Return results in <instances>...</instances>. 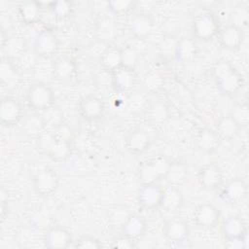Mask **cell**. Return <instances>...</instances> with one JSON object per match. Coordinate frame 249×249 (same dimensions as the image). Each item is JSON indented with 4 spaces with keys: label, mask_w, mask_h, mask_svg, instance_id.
I'll return each mask as SVG.
<instances>
[{
    "label": "cell",
    "mask_w": 249,
    "mask_h": 249,
    "mask_svg": "<svg viewBox=\"0 0 249 249\" xmlns=\"http://www.w3.org/2000/svg\"><path fill=\"white\" fill-rule=\"evenodd\" d=\"M46 126L42 114L28 115L21 120V131L29 137H36L40 135Z\"/></svg>",
    "instance_id": "f546056e"
},
{
    "label": "cell",
    "mask_w": 249,
    "mask_h": 249,
    "mask_svg": "<svg viewBox=\"0 0 249 249\" xmlns=\"http://www.w3.org/2000/svg\"><path fill=\"white\" fill-rule=\"evenodd\" d=\"M231 23L237 27H239L240 29H243L244 26L247 25L248 23V12L246 9L241 8V9H237L235 11L232 12L231 14Z\"/></svg>",
    "instance_id": "7bdbcfd3"
},
{
    "label": "cell",
    "mask_w": 249,
    "mask_h": 249,
    "mask_svg": "<svg viewBox=\"0 0 249 249\" xmlns=\"http://www.w3.org/2000/svg\"><path fill=\"white\" fill-rule=\"evenodd\" d=\"M163 84H164L163 76L160 73L156 71L146 73L142 81L144 89L147 92H151V93H155L159 91L162 88Z\"/></svg>",
    "instance_id": "d590c367"
},
{
    "label": "cell",
    "mask_w": 249,
    "mask_h": 249,
    "mask_svg": "<svg viewBox=\"0 0 249 249\" xmlns=\"http://www.w3.org/2000/svg\"><path fill=\"white\" fill-rule=\"evenodd\" d=\"M221 231L225 240L239 238L247 235L246 224L238 215H231L225 218L221 224Z\"/></svg>",
    "instance_id": "d6986e66"
},
{
    "label": "cell",
    "mask_w": 249,
    "mask_h": 249,
    "mask_svg": "<svg viewBox=\"0 0 249 249\" xmlns=\"http://www.w3.org/2000/svg\"><path fill=\"white\" fill-rule=\"evenodd\" d=\"M101 68L112 74L123 66L122 49L118 46H109L106 48L100 56Z\"/></svg>",
    "instance_id": "cb8c5ba5"
},
{
    "label": "cell",
    "mask_w": 249,
    "mask_h": 249,
    "mask_svg": "<svg viewBox=\"0 0 249 249\" xmlns=\"http://www.w3.org/2000/svg\"><path fill=\"white\" fill-rule=\"evenodd\" d=\"M136 1L113 0L107 2V8L115 16H124L130 13L136 7Z\"/></svg>",
    "instance_id": "8d00e7d4"
},
{
    "label": "cell",
    "mask_w": 249,
    "mask_h": 249,
    "mask_svg": "<svg viewBox=\"0 0 249 249\" xmlns=\"http://www.w3.org/2000/svg\"><path fill=\"white\" fill-rule=\"evenodd\" d=\"M105 105L101 98L95 95H88L81 99L78 107L80 116L89 122L100 119L104 113Z\"/></svg>",
    "instance_id": "7c38bea8"
},
{
    "label": "cell",
    "mask_w": 249,
    "mask_h": 249,
    "mask_svg": "<svg viewBox=\"0 0 249 249\" xmlns=\"http://www.w3.org/2000/svg\"><path fill=\"white\" fill-rule=\"evenodd\" d=\"M59 185V176L53 168H43L36 172L32 178L34 192L41 196L53 194Z\"/></svg>",
    "instance_id": "277c9868"
},
{
    "label": "cell",
    "mask_w": 249,
    "mask_h": 249,
    "mask_svg": "<svg viewBox=\"0 0 249 249\" xmlns=\"http://www.w3.org/2000/svg\"><path fill=\"white\" fill-rule=\"evenodd\" d=\"M112 75V87L115 91L126 93L132 90L136 83L135 69L122 66Z\"/></svg>",
    "instance_id": "9a60e30c"
},
{
    "label": "cell",
    "mask_w": 249,
    "mask_h": 249,
    "mask_svg": "<svg viewBox=\"0 0 249 249\" xmlns=\"http://www.w3.org/2000/svg\"><path fill=\"white\" fill-rule=\"evenodd\" d=\"M163 189L157 183L141 185L137 195L139 204L145 209H156L160 207Z\"/></svg>",
    "instance_id": "5bb4252c"
},
{
    "label": "cell",
    "mask_w": 249,
    "mask_h": 249,
    "mask_svg": "<svg viewBox=\"0 0 249 249\" xmlns=\"http://www.w3.org/2000/svg\"><path fill=\"white\" fill-rule=\"evenodd\" d=\"M131 213L124 206H116L113 208L109 214L108 224L114 230L121 231L124 224L126 222L127 218Z\"/></svg>",
    "instance_id": "836d02e7"
},
{
    "label": "cell",
    "mask_w": 249,
    "mask_h": 249,
    "mask_svg": "<svg viewBox=\"0 0 249 249\" xmlns=\"http://www.w3.org/2000/svg\"><path fill=\"white\" fill-rule=\"evenodd\" d=\"M248 240V236L245 235L243 237H239V238H233V239H229L226 240V247L228 248H233V249H245L247 248V242Z\"/></svg>",
    "instance_id": "f6af8a7d"
},
{
    "label": "cell",
    "mask_w": 249,
    "mask_h": 249,
    "mask_svg": "<svg viewBox=\"0 0 249 249\" xmlns=\"http://www.w3.org/2000/svg\"><path fill=\"white\" fill-rule=\"evenodd\" d=\"M221 140L222 139L215 130L210 128H201L196 135L195 144L200 152L211 154L220 146Z\"/></svg>",
    "instance_id": "ffe728a7"
},
{
    "label": "cell",
    "mask_w": 249,
    "mask_h": 249,
    "mask_svg": "<svg viewBox=\"0 0 249 249\" xmlns=\"http://www.w3.org/2000/svg\"><path fill=\"white\" fill-rule=\"evenodd\" d=\"M74 247L78 249H100L102 248V243L94 236L82 235L74 241Z\"/></svg>",
    "instance_id": "ab89813d"
},
{
    "label": "cell",
    "mask_w": 249,
    "mask_h": 249,
    "mask_svg": "<svg viewBox=\"0 0 249 249\" xmlns=\"http://www.w3.org/2000/svg\"><path fill=\"white\" fill-rule=\"evenodd\" d=\"M26 101L32 110L44 112L53 106L54 93L48 84L36 82L28 87Z\"/></svg>",
    "instance_id": "7a4b0ae2"
},
{
    "label": "cell",
    "mask_w": 249,
    "mask_h": 249,
    "mask_svg": "<svg viewBox=\"0 0 249 249\" xmlns=\"http://www.w3.org/2000/svg\"><path fill=\"white\" fill-rule=\"evenodd\" d=\"M215 85L222 94L226 96H232L241 89L243 86V78L235 68L225 77L215 81Z\"/></svg>",
    "instance_id": "7402d4cb"
},
{
    "label": "cell",
    "mask_w": 249,
    "mask_h": 249,
    "mask_svg": "<svg viewBox=\"0 0 249 249\" xmlns=\"http://www.w3.org/2000/svg\"><path fill=\"white\" fill-rule=\"evenodd\" d=\"M189 177V168L186 163L180 160H171L164 176L168 185L179 187L183 185Z\"/></svg>",
    "instance_id": "83f0119b"
},
{
    "label": "cell",
    "mask_w": 249,
    "mask_h": 249,
    "mask_svg": "<svg viewBox=\"0 0 249 249\" xmlns=\"http://www.w3.org/2000/svg\"><path fill=\"white\" fill-rule=\"evenodd\" d=\"M194 37L201 41H210L218 35L220 30L219 20L212 12H201L192 21Z\"/></svg>",
    "instance_id": "3957f363"
},
{
    "label": "cell",
    "mask_w": 249,
    "mask_h": 249,
    "mask_svg": "<svg viewBox=\"0 0 249 249\" xmlns=\"http://www.w3.org/2000/svg\"><path fill=\"white\" fill-rule=\"evenodd\" d=\"M199 185L206 190H215L221 187L224 180L222 169L215 163H207L201 166L197 172Z\"/></svg>",
    "instance_id": "30bf717a"
},
{
    "label": "cell",
    "mask_w": 249,
    "mask_h": 249,
    "mask_svg": "<svg viewBox=\"0 0 249 249\" xmlns=\"http://www.w3.org/2000/svg\"><path fill=\"white\" fill-rule=\"evenodd\" d=\"M163 235L170 242H184L190 235V227L184 219L172 218L164 223Z\"/></svg>",
    "instance_id": "4fadbf2b"
},
{
    "label": "cell",
    "mask_w": 249,
    "mask_h": 249,
    "mask_svg": "<svg viewBox=\"0 0 249 249\" xmlns=\"http://www.w3.org/2000/svg\"><path fill=\"white\" fill-rule=\"evenodd\" d=\"M18 14L23 24H35L41 17V3L32 0L22 1L18 5Z\"/></svg>",
    "instance_id": "d4e9b609"
},
{
    "label": "cell",
    "mask_w": 249,
    "mask_h": 249,
    "mask_svg": "<svg viewBox=\"0 0 249 249\" xmlns=\"http://www.w3.org/2000/svg\"><path fill=\"white\" fill-rule=\"evenodd\" d=\"M217 38L219 44L224 49L235 51L238 50L242 44L243 30L233 24H229L219 30Z\"/></svg>",
    "instance_id": "e0dca14e"
},
{
    "label": "cell",
    "mask_w": 249,
    "mask_h": 249,
    "mask_svg": "<svg viewBox=\"0 0 249 249\" xmlns=\"http://www.w3.org/2000/svg\"><path fill=\"white\" fill-rule=\"evenodd\" d=\"M21 103L15 97L5 96L0 104V121L5 126H14L23 119Z\"/></svg>",
    "instance_id": "8992f818"
},
{
    "label": "cell",
    "mask_w": 249,
    "mask_h": 249,
    "mask_svg": "<svg viewBox=\"0 0 249 249\" xmlns=\"http://www.w3.org/2000/svg\"><path fill=\"white\" fill-rule=\"evenodd\" d=\"M42 116L45 120L46 125L53 126V128L59 126L63 123V114L57 107H51L48 110L42 112Z\"/></svg>",
    "instance_id": "f35d334b"
},
{
    "label": "cell",
    "mask_w": 249,
    "mask_h": 249,
    "mask_svg": "<svg viewBox=\"0 0 249 249\" xmlns=\"http://www.w3.org/2000/svg\"><path fill=\"white\" fill-rule=\"evenodd\" d=\"M52 72L56 81L67 83L75 78L77 73V65L71 57L60 56L53 63Z\"/></svg>",
    "instance_id": "2e32d148"
},
{
    "label": "cell",
    "mask_w": 249,
    "mask_h": 249,
    "mask_svg": "<svg viewBox=\"0 0 249 249\" xmlns=\"http://www.w3.org/2000/svg\"><path fill=\"white\" fill-rule=\"evenodd\" d=\"M197 49L195 41L191 38H183L180 41H177L174 57L178 62H189L196 54Z\"/></svg>",
    "instance_id": "4dcf8cb0"
},
{
    "label": "cell",
    "mask_w": 249,
    "mask_h": 249,
    "mask_svg": "<svg viewBox=\"0 0 249 249\" xmlns=\"http://www.w3.org/2000/svg\"><path fill=\"white\" fill-rule=\"evenodd\" d=\"M247 195L246 182L239 177L229 180L222 189V197L229 203L240 202Z\"/></svg>",
    "instance_id": "ac0fdd59"
},
{
    "label": "cell",
    "mask_w": 249,
    "mask_h": 249,
    "mask_svg": "<svg viewBox=\"0 0 249 249\" xmlns=\"http://www.w3.org/2000/svg\"><path fill=\"white\" fill-rule=\"evenodd\" d=\"M147 120L152 124H161L165 123L170 117V110L168 106L160 101L151 104L147 108Z\"/></svg>",
    "instance_id": "1f68e13d"
},
{
    "label": "cell",
    "mask_w": 249,
    "mask_h": 249,
    "mask_svg": "<svg viewBox=\"0 0 249 249\" xmlns=\"http://www.w3.org/2000/svg\"><path fill=\"white\" fill-rule=\"evenodd\" d=\"M242 127L229 114L221 117L217 122L216 132L221 139L231 140L237 136Z\"/></svg>",
    "instance_id": "f1b7e54d"
},
{
    "label": "cell",
    "mask_w": 249,
    "mask_h": 249,
    "mask_svg": "<svg viewBox=\"0 0 249 249\" xmlns=\"http://www.w3.org/2000/svg\"><path fill=\"white\" fill-rule=\"evenodd\" d=\"M127 26L128 30L135 38L146 39L153 32L155 20L148 13H135L128 18Z\"/></svg>",
    "instance_id": "ba28073f"
},
{
    "label": "cell",
    "mask_w": 249,
    "mask_h": 249,
    "mask_svg": "<svg viewBox=\"0 0 249 249\" xmlns=\"http://www.w3.org/2000/svg\"><path fill=\"white\" fill-rule=\"evenodd\" d=\"M47 154L55 162L65 161L72 155V143L68 140L53 138L47 148Z\"/></svg>",
    "instance_id": "484cf974"
},
{
    "label": "cell",
    "mask_w": 249,
    "mask_h": 249,
    "mask_svg": "<svg viewBox=\"0 0 249 249\" xmlns=\"http://www.w3.org/2000/svg\"><path fill=\"white\" fill-rule=\"evenodd\" d=\"M152 144L150 134L142 128H135L129 131L124 139L126 150L133 155H142L149 150Z\"/></svg>",
    "instance_id": "9c48e42d"
},
{
    "label": "cell",
    "mask_w": 249,
    "mask_h": 249,
    "mask_svg": "<svg viewBox=\"0 0 249 249\" xmlns=\"http://www.w3.org/2000/svg\"><path fill=\"white\" fill-rule=\"evenodd\" d=\"M20 76L13 60L8 57H2L0 63V82L8 89H16L19 83Z\"/></svg>",
    "instance_id": "603a6c76"
},
{
    "label": "cell",
    "mask_w": 249,
    "mask_h": 249,
    "mask_svg": "<svg viewBox=\"0 0 249 249\" xmlns=\"http://www.w3.org/2000/svg\"><path fill=\"white\" fill-rule=\"evenodd\" d=\"M184 195L178 187L169 185L162 191V196L160 207L166 212L174 213L179 211L184 206Z\"/></svg>",
    "instance_id": "44dd1931"
},
{
    "label": "cell",
    "mask_w": 249,
    "mask_h": 249,
    "mask_svg": "<svg viewBox=\"0 0 249 249\" xmlns=\"http://www.w3.org/2000/svg\"><path fill=\"white\" fill-rule=\"evenodd\" d=\"M122 55H123V66L135 69L139 60L138 52L134 48L127 46L124 49H122Z\"/></svg>",
    "instance_id": "60d3db41"
},
{
    "label": "cell",
    "mask_w": 249,
    "mask_h": 249,
    "mask_svg": "<svg viewBox=\"0 0 249 249\" xmlns=\"http://www.w3.org/2000/svg\"><path fill=\"white\" fill-rule=\"evenodd\" d=\"M221 218L220 210L210 202L197 205L194 211L193 220L196 227L200 229H212L217 226Z\"/></svg>",
    "instance_id": "52a82bcc"
},
{
    "label": "cell",
    "mask_w": 249,
    "mask_h": 249,
    "mask_svg": "<svg viewBox=\"0 0 249 249\" xmlns=\"http://www.w3.org/2000/svg\"><path fill=\"white\" fill-rule=\"evenodd\" d=\"M146 231H147L146 220L143 217L133 213L129 215V217L127 218L126 222L124 224L121 230L123 234L134 240L141 238L145 234Z\"/></svg>",
    "instance_id": "4316f807"
},
{
    "label": "cell",
    "mask_w": 249,
    "mask_h": 249,
    "mask_svg": "<svg viewBox=\"0 0 249 249\" xmlns=\"http://www.w3.org/2000/svg\"><path fill=\"white\" fill-rule=\"evenodd\" d=\"M54 130L55 131L53 134V138L61 139V140H68V141L72 140L73 132H72L71 128L69 126H67L65 124H62L59 126L55 127Z\"/></svg>",
    "instance_id": "ee69618b"
},
{
    "label": "cell",
    "mask_w": 249,
    "mask_h": 249,
    "mask_svg": "<svg viewBox=\"0 0 249 249\" xmlns=\"http://www.w3.org/2000/svg\"><path fill=\"white\" fill-rule=\"evenodd\" d=\"M49 9L55 18L65 19L72 14L73 4L67 0L53 1L49 3Z\"/></svg>",
    "instance_id": "e575fe53"
},
{
    "label": "cell",
    "mask_w": 249,
    "mask_h": 249,
    "mask_svg": "<svg viewBox=\"0 0 249 249\" xmlns=\"http://www.w3.org/2000/svg\"><path fill=\"white\" fill-rule=\"evenodd\" d=\"M110 246L115 249H133L136 247V240L122 233L112 239Z\"/></svg>",
    "instance_id": "b9f144b4"
},
{
    "label": "cell",
    "mask_w": 249,
    "mask_h": 249,
    "mask_svg": "<svg viewBox=\"0 0 249 249\" xmlns=\"http://www.w3.org/2000/svg\"><path fill=\"white\" fill-rule=\"evenodd\" d=\"M2 49L5 51L8 58H17L22 56L27 49L26 42L24 38L19 36H11L7 39L6 43L2 47Z\"/></svg>",
    "instance_id": "d6a6232c"
},
{
    "label": "cell",
    "mask_w": 249,
    "mask_h": 249,
    "mask_svg": "<svg viewBox=\"0 0 249 249\" xmlns=\"http://www.w3.org/2000/svg\"><path fill=\"white\" fill-rule=\"evenodd\" d=\"M230 115L239 124L241 127L247 126L249 123V107L246 102L235 103L231 110Z\"/></svg>",
    "instance_id": "74e56055"
},
{
    "label": "cell",
    "mask_w": 249,
    "mask_h": 249,
    "mask_svg": "<svg viewBox=\"0 0 249 249\" xmlns=\"http://www.w3.org/2000/svg\"><path fill=\"white\" fill-rule=\"evenodd\" d=\"M170 160L164 155H158L142 162L136 171L137 179L141 185L154 184L164 179Z\"/></svg>",
    "instance_id": "6da1fadb"
},
{
    "label": "cell",
    "mask_w": 249,
    "mask_h": 249,
    "mask_svg": "<svg viewBox=\"0 0 249 249\" xmlns=\"http://www.w3.org/2000/svg\"><path fill=\"white\" fill-rule=\"evenodd\" d=\"M71 243V233L62 226H53L44 234V244L49 249H64Z\"/></svg>",
    "instance_id": "8fae6325"
},
{
    "label": "cell",
    "mask_w": 249,
    "mask_h": 249,
    "mask_svg": "<svg viewBox=\"0 0 249 249\" xmlns=\"http://www.w3.org/2000/svg\"><path fill=\"white\" fill-rule=\"evenodd\" d=\"M59 49V40L54 32L44 29L36 36L33 44L35 54L40 57L48 58L53 56Z\"/></svg>",
    "instance_id": "5b68a950"
}]
</instances>
